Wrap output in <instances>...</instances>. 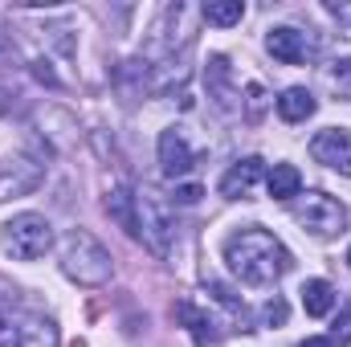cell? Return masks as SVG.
<instances>
[{"mask_svg":"<svg viewBox=\"0 0 351 347\" xmlns=\"http://www.w3.org/2000/svg\"><path fill=\"white\" fill-rule=\"evenodd\" d=\"M33 74H37L41 82H49V86H58V74H53V70H49L45 62H37V70H33Z\"/></svg>","mask_w":351,"mask_h":347,"instance_id":"24","label":"cell"},{"mask_svg":"<svg viewBox=\"0 0 351 347\" xmlns=\"http://www.w3.org/2000/svg\"><path fill=\"white\" fill-rule=\"evenodd\" d=\"M41 176H45L41 164H33V160H16L12 168H4V172H0V200L33 192V188L41 184Z\"/></svg>","mask_w":351,"mask_h":347,"instance_id":"11","label":"cell"},{"mask_svg":"<svg viewBox=\"0 0 351 347\" xmlns=\"http://www.w3.org/2000/svg\"><path fill=\"white\" fill-rule=\"evenodd\" d=\"M265 110V86H258V82H250V90H245V115L258 123Z\"/></svg>","mask_w":351,"mask_h":347,"instance_id":"20","label":"cell"},{"mask_svg":"<svg viewBox=\"0 0 351 347\" xmlns=\"http://www.w3.org/2000/svg\"><path fill=\"white\" fill-rule=\"evenodd\" d=\"M8 53H16V45H12V37H8V29H4V21H0V62H4Z\"/></svg>","mask_w":351,"mask_h":347,"instance_id":"23","label":"cell"},{"mask_svg":"<svg viewBox=\"0 0 351 347\" xmlns=\"http://www.w3.org/2000/svg\"><path fill=\"white\" fill-rule=\"evenodd\" d=\"M106 213L119 221V229H127V237L139 241V221H135V192L127 184H114L106 192Z\"/></svg>","mask_w":351,"mask_h":347,"instance_id":"13","label":"cell"},{"mask_svg":"<svg viewBox=\"0 0 351 347\" xmlns=\"http://www.w3.org/2000/svg\"><path fill=\"white\" fill-rule=\"evenodd\" d=\"M204 82H208V98L221 106V110H233L237 106V90H233V70H229V58L225 53H213L208 66H204Z\"/></svg>","mask_w":351,"mask_h":347,"instance_id":"8","label":"cell"},{"mask_svg":"<svg viewBox=\"0 0 351 347\" xmlns=\"http://www.w3.org/2000/svg\"><path fill=\"white\" fill-rule=\"evenodd\" d=\"M160 164H164V176H172V180L192 172L196 156H192V147H188V139H184L180 127H168V131L160 135Z\"/></svg>","mask_w":351,"mask_h":347,"instance_id":"7","label":"cell"},{"mask_svg":"<svg viewBox=\"0 0 351 347\" xmlns=\"http://www.w3.org/2000/svg\"><path fill=\"white\" fill-rule=\"evenodd\" d=\"M311 156L335 172L351 176V131L348 127H327L311 139Z\"/></svg>","mask_w":351,"mask_h":347,"instance_id":"6","label":"cell"},{"mask_svg":"<svg viewBox=\"0 0 351 347\" xmlns=\"http://www.w3.org/2000/svg\"><path fill=\"white\" fill-rule=\"evenodd\" d=\"M172 315H176V323H184V327L192 331V339H196L200 347H204V344H217V331H213L217 323H213L200 307H192V302H176Z\"/></svg>","mask_w":351,"mask_h":347,"instance_id":"14","label":"cell"},{"mask_svg":"<svg viewBox=\"0 0 351 347\" xmlns=\"http://www.w3.org/2000/svg\"><path fill=\"white\" fill-rule=\"evenodd\" d=\"M12 347H58V323L45 315H25Z\"/></svg>","mask_w":351,"mask_h":347,"instance_id":"12","label":"cell"},{"mask_svg":"<svg viewBox=\"0 0 351 347\" xmlns=\"http://www.w3.org/2000/svg\"><path fill=\"white\" fill-rule=\"evenodd\" d=\"M265 192L274 200H294L302 196V172L294 164H274V172L265 176Z\"/></svg>","mask_w":351,"mask_h":347,"instance_id":"15","label":"cell"},{"mask_svg":"<svg viewBox=\"0 0 351 347\" xmlns=\"http://www.w3.org/2000/svg\"><path fill=\"white\" fill-rule=\"evenodd\" d=\"M225 261L245 286H274L290 270V250L262 225H245L225 237Z\"/></svg>","mask_w":351,"mask_h":347,"instance_id":"1","label":"cell"},{"mask_svg":"<svg viewBox=\"0 0 351 347\" xmlns=\"http://www.w3.org/2000/svg\"><path fill=\"white\" fill-rule=\"evenodd\" d=\"M200 16H204L208 25H237V21L245 16V4H241V0H208V4L200 8Z\"/></svg>","mask_w":351,"mask_h":347,"instance_id":"18","label":"cell"},{"mask_svg":"<svg viewBox=\"0 0 351 347\" xmlns=\"http://www.w3.org/2000/svg\"><path fill=\"white\" fill-rule=\"evenodd\" d=\"M348 265H351V250H348Z\"/></svg>","mask_w":351,"mask_h":347,"instance_id":"26","label":"cell"},{"mask_svg":"<svg viewBox=\"0 0 351 347\" xmlns=\"http://www.w3.org/2000/svg\"><path fill=\"white\" fill-rule=\"evenodd\" d=\"M286 315H290V307H286L278 294L262 307V323H265V327H282V323H286Z\"/></svg>","mask_w":351,"mask_h":347,"instance_id":"19","label":"cell"},{"mask_svg":"<svg viewBox=\"0 0 351 347\" xmlns=\"http://www.w3.org/2000/svg\"><path fill=\"white\" fill-rule=\"evenodd\" d=\"M294 221H298L311 237H335V233H343V225H348V208H343V200H335V196H327V192H306V196L294 204Z\"/></svg>","mask_w":351,"mask_h":347,"instance_id":"5","label":"cell"},{"mask_svg":"<svg viewBox=\"0 0 351 347\" xmlns=\"http://www.w3.org/2000/svg\"><path fill=\"white\" fill-rule=\"evenodd\" d=\"M262 172H265L262 160H258V156H245L241 164H233L229 172L221 176V196H225V200H245L250 188L262 180Z\"/></svg>","mask_w":351,"mask_h":347,"instance_id":"9","label":"cell"},{"mask_svg":"<svg viewBox=\"0 0 351 347\" xmlns=\"http://www.w3.org/2000/svg\"><path fill=\"white\" fill-rule=\"evenodd\" d=\"M135 221H139V241L156 258H168L172 254V241H176V217H172V204L152 184H143L135 192Z\"/></svg>","mask_w":351,"mask_h":347,"instance_id":"3","label":"cell"},{"mask_svg":"<svg viewBox=\"0 0 351 347\" xmlns=\"http://www.w3.org/2000/svg\"><path fill=\"white\" fill-rule=\"evenodd\" d=\"M315 94L311 90H302V86H290V90H282V98H278V115L286 119V123H306L311 115H315Z\"/></svg>","mask_w":351,"mask_h":347,"instance_id":"16","label":"cell"},{"mask_svg":"<svg viewBox=\"0 0 351 347\" xmlns=\"http://www.w3.org/2000/svg\"><path fill=\"white\" fill-rule=\"evenodd\" d=\"M200 196H204V192H200V184H180L172 200H176V204H196Z\"/></svg>","mask_w":351,"mask_h":347,"instance_id":"21","label":"cell"},{"mask_svg":"<svg viewBox=\"0 0 351 347\" xmlns=\"http://www.w3.org/2000/svg\"><path fill=\"white\" fill-rule=\"evenodd\" d=\"M298 347H335V344H331L327 335H311V339H302Z\"/></svg>","mask_w":351,"mask_h":347,"instance_id":"25","label":"cell"},{"mask_svg":"<svg viewBox=\"0 0 351 347\" xmlns=\"http://www.w3.org/2000/svg\"><path fill=\"white\" fill-rule=\"evenodd\" d=\"M265 49H269L282 66H298V62H306V33H298V29H290V25L269 29Z\"/></svg>","mask_w":351,"mask_h":347,"instance_id":"10","label":"cell"},{"mask_svg":"<svg viewBox=\"0 0 351 347\" xmlns=\"http://www.w3.org/2000/svg\"><path fill=\"white\" fill-rule=\"evenodd\" d=\"M302 307H306V315H315V319L331 315V307H335V286L323 282V278H311V282L302 286Z\"/></svg>","mask_w":351,"mask_h":347,"instance_id":"17","label":"cell"},{"mask_svg":"<svg viewBox=\"0 0 351 347\" xmlns=\"http://www.w3.org/2000/svg\"><path fill=\"white\" fill-rule=\"evenodd\" d=\"M0 250L12 261H37L53 250V225L41 213H16L0 225Z\"/></svg>","mask_w":351,"mask_h":347,"instance_id":"4","label":"cell"},{"mask_svg":"<svg viewBox=\"0 0 351 347\" xmlns=\"http://www.w3.org/2000/svg\"><path fill=\"white\" fill-rule=\"evenodd\" d=\"M62 274L70 278V282H78V286H106L110 282V274H114V261H110V250L86 233V229H74V233H66L62 237Z\"/></svg>","mask_w":351,"mask_h":347,"instance_id":"2","label":"cell"},{"mask_svg":"<svg viewBox=\"0 0 351 347\" xmlns=\"http://www.w3.org/2000/svg\"><path fill=\"white\" fill-rule=\"evenodd\" d=\"M335 86L351 94V58L348 62H335Z\"/></svg>","mask_w":351,"mask_h":347,"instance_id":"22","label":"cell"}]
</instances>
